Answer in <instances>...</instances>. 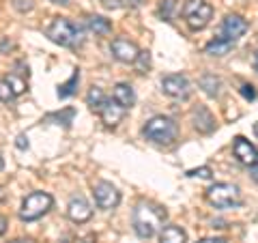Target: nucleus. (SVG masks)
Wrapping results in <instances>:
<instances>
[{
    "instance_id": "nucleus-1",
    "label": "nucleus",
    "mask_w": 258,
    "mask_h": 243,
    "mask_svg": "<svg viewBox=\"0 0 258 243\" xmlns=\"http://www.w3.org/2000/svg\"><path fill=\"white\" fill-rule=\"evenodd\" d=\"M166 209L155 205V202H147L142 200L136 205L134 209V215H132V224H134V230L140 239H151L157 230L164 228V222H166Z\"/></svg>"
},
{
    "instance_id": "nucleus-2",
    "label": "nucleus",
    "mask_w": 258,
    "mask_h": 243,
    "mask_svg": "<svg viewBox=\"0 0 258 243\" xmlns=\"http://www.w3.org/2000/svg\"><path fill=\"white\" fill-rule=\"evenodd\" d=\"M45 35L50 37L54 43H58L62 47H76L78 43H82V32L67 18H56L50 26H47Z\"/></svg>"
},
{
    "instance_id": "nucleus-3",
    "label": "nucleus",
    "mask_w": 258,
    "mask_h": 243,
    "mask_svg": "<svg viewBox=\"0 0 258 243\" xmlns=\"http://www.w3.org/2000/svg\"><path fill=\"white\" fill-rule=\"evenodd\" d=\"M142 134L151 142L170 144L174 138H176V134H179V127H176V123H174L172 118H168V116H155V118H151L149 123L142 127Z\"/></svg>"
},
{
    "instance_id": "nucleus-4",
    "label": "nucleus",
    "mask_w": 258,
    "mask_h": 243,
    "mask_svg": "<svg viewBox=\"0 0 258 243\" xmlns=\"http://www.w3.org/2000/svg\"><path fill=\"white\" fill-rule=\"evenodd\" d=\"M52 205H54V198L47 192H32L22 202L20 220L22 222H35V220L43 217L47 211H50Z\"/></svg>"
},
{
    "instance_id": "nucleus-5",
    "label": "nucleus",
    "mask_w": 258,
    "mask_h": 243,
    "mask_svg": "<svg viewBox=\"0 0 258 243\" xmlns=\"http://www.w3.org/2000/svg\"><path fill=\"white\" fill-rule=\"evenodd\" d=\"M207 200L215 209H230L241 205V192L232 183H215L207 190Z\"/></svg>"
},
{
    "instance_id": "nucleus-6",
    "label": "nucleus",
    "mask_w": 258,
    "mask_h": 243,
    "mask_svg": "<svg viewBox=\"0 0 258 243\" xmlns=\"http://www.w3.org/2000/svg\"><path fill=\"white\" fill-rule=\"evenodd\" d=\"M183 18L191 30H203L213 18V7L205 0H187L183 7Z\"/></svg>"
},
{
    "instance_id": "nucleus-7",
    "label": "nucleus",
    "mask_w": 258,
    "mask_h": 243,
    "mask_svg": "<svg viewBox=\"0 0 258 243\" xmlns=\"http://www.w3.org/2000/svg\"><path fill=\"white\" fill-rule=\"evenodd\" d=\"M161 88H164L166 95L174 97V99H187L191 95V84L189 80L181 76V74H170L161 80Z\"/></svg>"
},
{
    "instance_id": "nucleus-8",
    "label": "nucleus",
    "mask_w": 258,
    "mask_h": 243,
    "mask_svg": "<svg viewBox=\"0 0 258 243\" xmlns=\"http://www.w3.org/2000/svg\"><path fill=\"white\" fill-rule=\"evenodd\" d=\"M93 196H95V202L101 209H114L120 202V192L112 183H108V181H99V183H97L93 188Z\"/></svg>"
},
{
    "instance_id": "nucleus-9",
    "label": "nucleus",
    "mask_w": 258,
    "mask_h": 243,
    "mask_svg": "<svg viewBox=\"0 0 258 243\" xmlns=\"http://www.w3.org/2000/svg\"><path fill=\"white\" fill-rule=\"evenodd\" d=\"M232 153H235V157L239 159V164H243V166L252 168L258 164V149L249 140H245L243 136L235 138V142H232Z\"/></svg>"
},
{
    "instance_id": "nucleus-10",
    "label": "nucleus",
    "mask_w": 258,
    "mask_h": 243,
    "mask_svg": "<svg viewBox=\"0 0 258 243\" xmlns=\"http://www.w3.org/2000/svg\"><path fill=\"white\" fill-rule=\"evenodd\" d=\"M245 30H247V22L241 18V15L232 13V15H226V20L222 22V32H220V37H222V39H228V41L235 43L239 37L245 35Z\"/></svg>"
},
{
    "instance_id": "nucleus-11",
    "label": "nucleus",
    "mask_w": 258,
    "mask_h": 243,
    "mask_svg": "<svg viewBox=\"0 0 258 243\" xmlns=\"http://www.w3.org/2000/svg\"><path fill=\"white\" fill-rule=\"evenodd\" d=\"M138 54H140V50L136 47V43L125 37H116L114 41H112V56L120 63H136Z\"/></svg>"
},
{
    "instance_id": "nucleus-12",
    "label": "nucleus",
    "mask_w": 258,
    "mask_h": 243,
    "mask_svg": "<svg viewBox=\"0 0 258 243\" xmlns=\"http://www.w3.org/2000/svg\"><path fill=\"white\" fill-rule=\"evenodd\" d=\"M67 215H69L71 222L84 224V222H88L93 217V209L82 196H74L69 200V205H67Z\"/></svg>"
},
{
    "instance_id": "nucleus-13",
    "label": "nucleus",
    "mask_w": 258,
    "mask_h": 243,
    "mask_svg": "<svg viewBox=\"0 0 258 243\" xmlns=\"http://www.w3.org/2000/svg\"><path fill=\"white\" fill-rule=\"evenodd\" d=\"M101 120L106 125H110V127H114V125H118L120 120H123V116H125V110L118 106L116 101H106L101 106Z\"/></svg>"
},
{
    "instance_id": "nucleus-14",
    "label": "nucleus",
    "mask_w": 258,
    "mask_h": 243,
    "mask_svg": "<svg viewBox=\"0 0 258 243\" xmlns=\"http://www.w3.org/2000/svg\"><path fill=\"white\" fill-rule=\"evenodd\" d=\"M112 99H114L116 103L123 110H127V108H132L134 106V101H136V95H134V88L129 86V84H125V82H120V84H116L114 86V93H112Z\"/></svg>"
},
{
    "instance_id": "nucleus-15",
    "label": "nucleus",
    "mask_w": 258,
    "mask_h": 243,
    "mask_svg": "<svg viewBox=\"0 0 258 243\" xmlns=\"http://www.w3.org/2000/svg\"><path fill=\"white\" fill-rule=\"evenodd\" d=\"M159 243H187V234L181 226L170 224V226H164L159 232Z\"/></svg>"
},
{
    "instance_id": "nucleus-16",
    "label": "nucleus",
    "mask_w": 258,
    "mask_h": 243,
    "mask_svg": "<svg viewBox=\"0 0 258 243\" xmlns=\"http://www.w3.org/2000/svg\"><path fill=\"white\" fill-rule=\"evenodd\" d=\"M194 125H196L198 132L211 134L213 129H215V120H213L211 112H209L207 108H198L196 112H194Z\"/></svg>"
},
{
    "instance_id": "nucleus-17",
    "label": "nucleus",
    "mask_w": 258,
    "mask_h": 243,
    "mask_svg": "<svg viewBox=\"0 0 258 243\" xmlns=\"http://www.w3.org/2000/svg\"><path fill=\"white\" fill-rule=\"evenodd\" d=\"M232 47H235V43L232 41H228V39H222V37H215L211 43H207V47H205V52L209 54V56H226L228 54Z\"/></svg>"
},
{
    "instance_id": "nucleus-18",
    "label": "nucleus",
    "mask_w": 258,
    "mask_h": 243,
    "mask_svg": "<svg viewBox=\"0 0 258 243\" xmlns=\"http://www.w3.org/2000/svg\"><path fill=\"white\" fill-rule=\"evenodd\" d=\"M86 26H88V30H93L95 35H108L112 30L110 20L101 18V15H91V18L86 20Z\"/></svg>"
},
{
    "instance_id": "nucleus-19",
    "label": "nucleus",
    "mask_w": 258,
    "mask_h": 243,
    "mask_svg": "<svg viewBox=\"0 0 258 243\" xmlns=\"http://www.w3.org/2000/svg\"><path fill=\"white\" fill-rule=\"evenodd\" d=\"M200 88L209 95V97H217L222 91V82H220V78H215L213 74H205L203 78H200Z\"/></svg>"
},
{
    "instance_id": "nucleus-20",
    "label": "nucleus",
    "mask_w": 258,
    "mask_h": 243,
    "mask_svg": "<svg viewBox=\"0 0 258 243\" xmlns=\"http://www.w3.org/2000/svg\"><path fill=\"white\" fill-rule=\"evenodd\" d=\"M108 101V97H106V93L101 91L99 86H93L91 91H88V95H86V103L91 106L93 110H101V106Z\"/></svg>"
},
{
    "instance_id": "nucleus-21",
    "label": "nucleus",
    "mask_w": 258,
    "mask_h": 243,
    "mask_svg": "<svg viewBox=\"0 0 258 243\" xmlns=\"http://www.w3.org/2000/svg\"><path fill=\"white\" fill-rule=\"evenodd\" d=\"M78 82H80V74H78V71H74V76H71L62 86H58V97H60V99H67V97L74 95Z\"/></svg>"
},
{
    "instance_id": "nucleus-22",
    "label": "nucleus",
    "mask_w": 258,
    "mask_h": 243,
    "mask_svg": "<svg viewBox=\"0 0 258 243\" xmlns=\"http://www.w3.org/2000/svg\"><path fill=\"white\" fill-rule=\"evenodd\" d=\"M5 82L11 86V91H13V95H22L24 93V88H26V82L18 76V74H11V76H7L5 78Z\"/></svg>"
},
{
    "instance_id": "nucleus-23",
    "label": "nucleus",
    "mask_w": 258,
    "mask_h": 243,
    "mask_svg": "<svg viewBox=\"0 0 258 243\" xmlns=\"http://www.w3.org/2000/svg\"><path fill=\"white\" fill-rule=\"evenodd\" d=\"M134 65H136V69H138L140 74H147V69H149V65H151V54L149 52H140Z\"/></svg>"
},
{
    "instance_id": "nucleus-24",
    "label": "nucleus",
    "mask_w": 258,
    "mask_h": 243,
    "mask_svg": "<svg viewBox=\"0 0 258 243\" xmlns=\"http://www.w3.org/2000/svg\"><path fill=\"white\" fill-rule=\"evenodd\" d=\"M187 176H191V179H211V168H209V166H203V168L189 170Z\"/></svg>"
},
{
    "instance_id": "nucleus-25",
    "label": "nucleus",
    "mask_w": 258,
    "mask_h": 243,
    "mask_svg": "<svg viewBox=\"0 0 258 243\" xmlns=\"http://www.w3.org/2000/svg\"><path fill=\"white\" fill-rule=\"evenodd\" d=\"M13 97H15V95H13V91H11V86L7 84L5 80H0V101H7V103H9Z\"/></svg>"
},
{
    "instance_id": "nucleus-26",
    "label": "nucleus",
    "mask_w": 258,
    "mask_h": 243,
    "mask_svg": "<svg viewBox=\"0 0 258 243\" xmlns=\"http://www.w3.org/2000/svg\"><path fill=\"white\" fill-rule=\"evenodd\" d=\"M74 114H76V112L71 110V108H67V110L62 112V114H52L50 118H58V120H64V127H69V123H71V120H74Z\"/></svg>"
},
{
    "instance_id": "nucleus-27",
    "label": "nucleus",
    "mask_w": 258,
    "mask_h": 243,
    "mask_svg": "<svg viewBox=\"0 0 258 243\" xmlns=\"http://www.w3.org/2000/svg\"><path fill=\"white\" fill-rule=\"evenodd\" d=\"M241 95H243L245 99H249V101L256 99V91H254L252 84H243V86H241Z\"/></svg>"
},
{
    "instance_id": "nucleus-28",
    "label": "nucleus",
    "mask_w": 258,
    "mask_h": 243,
    "mask_svg": "<svg viewBox=\"0 0 258 243\" xmlns=\"http://www.w3.org/2000/svg\"><path fill=\"white\" fill-rule=\"evenodd\" d=\"M15 147H18V149H28L30 147V142H28V136H24V134H20L18 138H15Z\"/></svg>"
},
{
    "instance_id": "nucleus-29",
    "label": "nucleus",
    "mask_w": 258,
    "mask_h": 243,
    "mask_svg": "<svg viewBox=\"0 0 258 243\" xmlns=\"http://www.w3.org/2000/svg\"><path fill=\"white\" fill-rule=\"evenodd\" d=\"M15 7L20 11H30L32 9V0H15Z\"/></svg>"
},
{
    "instance_id": "nucleus-30",
    "label": "nucleus",
    "mask_w": 258,
    "mask_h": 243,
    "mask_svg": "<svg viewBox=\"0 0 258 243\" xmlns=\"http://www.w3.org/2000/svg\"><path fill=\"white\" fill-rule=\"evenodd\" d=\"M5 230H7V220L0 217V234H5Z\"/></svg>"
},
{
    "instance_id": "nucleus-31",
    "label": "nucleus",
    "mask_w": 258,
    "mask_h": 243,
    "mask_svg": "<svg viewBox=\"0 0 258 243\" xmlns=\"http://www.w3.org/2000/svg\"><path fill=\"white\" fill-rule=\"evenodd\" d=\"M252 179L258 183V164H256V166H252Z\"/></svg>"
},
{
    "instance_id": "nucleus-32",
    "label": "nucleus",
    "mask_w": 258,
    "mask_h": 243,
    "mask_svg": "<svg viewBox=\"0 0 258 243\" xmlns=\"http://www.w3.org/2000/svg\"><path fill=\"white\" fill-rule=\"evenodd\" d=\"M198 243H226L222 239H203V241H198Z\"/></svg>"
},
{
    "instance_id": "nucleus-33",
    "label": "nucleus",
    "mask_w": 258,
    "mask_h": 243,
    "mask_svg": "<svg viewBox=\"0 0 258 243\" xmlns=\"http://www.w3.org/2000/svg\"><path fill=\"white\" fill-rule=\"evenodd\" d=\"M11 243H35V241H30V239H15V241H11Z\"/></svg>"
},
{
    "instance_id": "nucleus-34",
    "label": "nucleus",
    "mask_w": 258,
    "mask_h": 243,
    "mask_svg": "<svg viewBox=\"0 0 258 243\" xmlns=\"http://www.w3.org/2000/svg\"><path fill=\"white\" fill-rule=\"evenodd\" d=\"M50 3H54V5H67L69 0H50Z\"/></svg>"
},
{
    "instance_id": "nucleus-35",
    "label": "nucleus",
    "mask_w": 258,
    "mask_h": 243,
    "mask_svg": "<svg viewBox=\"0 0 258 243\" xmlns=\"http://www.w3.org/2000/svg\"><path fill=\"white\" fill-rule=\"evenodd\" d=\"M5 196H7V194H5V190H3V188H0V202H3V200H5Z\"/></svg>"
},
{
    "instance_id": "nucleus-36",
    "label": "nucleus",
    "mask_w": 258,
    "mask_h": 243,
    "mask_svg": "<svg viewBox=\"0 0 258 243\" xmlns=\"http://www.w3.org/2000/svg\"><path fill=\"white\" fill-rule=\"evenodd\" d=\"M254 134L258 136V123H254Z\"/></svg>"
},
{
    "instance_id": "nucleus-37",
    "label": "nucleus",
    "mask_w": 258,
    "mask_h": 243,
    "mask_svg": "<svg viewBox=\"0 0 258 243\" xmlns=\"http://www.w3.org/2000/svg\"><path fill=\"white\" fill-rule=\"evenodd\" d=\"M0 170H3V157H0Z\"/></svg>"
},
{
    "instance_id": "nucleus-38",
    "label": "nucleus",
    "mask_w": 258,
    "mask_h": 243,
    "mask_svg": "<svg viewBox=\"0 0 258 243\" xmlns=\"http://www.w3.org/2000/svg\"><path fill=\"white\" fill-rule=\"evenodd\" d=\"M256 69H258V54H256Z\"/></svg>"
}]
</instances>
